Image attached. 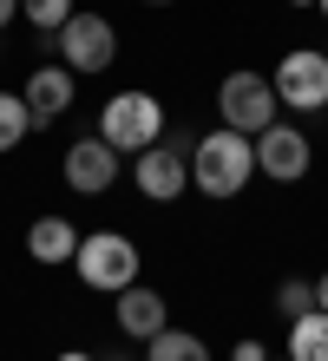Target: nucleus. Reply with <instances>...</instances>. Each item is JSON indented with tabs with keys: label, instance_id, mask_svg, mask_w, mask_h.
<instances>
[{
	"label": "nucleus",
	"instance_id": "1",
	"mask_svg": "<svg viewBox=\"0 0 328 361\" xmlns=\"http://www.w3.org/2000/svg\"><path fill=\"white\" fill-rule=\"evenodd\" d=\"M250 178H256V138L230 132V125H217V132L197 138V152H190V184L204 190V197H236Z\"/></svg>",
	"mask_w": 328,
	"mask_h": 361
},
{
	"label": "nucleus",
	"instance_id": "2",
	"mask_svg": "<svg viewBox=\"0 0 328 361\" xmlns=\"http://www.w3.org/2000/svg\"><path fill=\"white\" fill-rule=\"evenodd\" d=\"M99 138L112 152H151L164 138V105L151 92H112L99 105Z\"/></svg>",
	"mask_w": 328,
	"mask_h": 361
},
{
	"label": "nucleus",
	"instance_id": "3",
	"mask_svg": "<svg viewBox=\"0 0 328 361\" xmlns=\"http://www.w3.org/2000/svg\"><path fill=\"white\" fill-rule=\"evenodd\" d=\"M73 269H79V283H85V289L119 295V289H131V283H138V243H131V237H119V230H92V237H79Z\"/></svg>",
	"mask_w": 328,
	"mask_h": 361
},
{
	"label": "nucleus",
	"instance_id": "4",
	"mask_svg": "<svg viewBox=\"0 0 328 361\" xmlns=\"http://www.w3.org/2000/svg\"><path fill=\"white\" fill-rule=\"evenodd\" d=\"M47 53H59V66L73 73H105L119 59V33L105 13H73L59 33H47Z\"/></svg>",
	"mask_w": 328,
	"mask_h": 361
},
{
	"label": "nucleus",
	"instance_id": "5",
	"mask_svg": "<svg viewBox=\"0 0 328 361\" xmlns=\"http://www.w3.org/2000/svg\"><path fill=\"white\" fill-rule=\"evenodd\" d=\"M276 86L262 73H224V86H217V112H224V125L230 132H243V138H256V132H269L276 125Z\"/></svg>",
	"mask_w": 328,
	"mask_h": 361
},
{
	"label": "nucleus",
	"instance_id": "6",
	"mask_svg": "<svg viewBox=\"0 0 328 361\" xmlns=\"http://www.w3.org/2000/svg\"><path fill=\"white\" fill-rule=\"evenodd\" d=\"M276 99L296 105V112H328V53H315V47L282 53V66H276Z\"/></svg>",
	"mask_w": 328,
	"mask_h": 361
},
{
	"label": "nucleus",
	"instance_id": "7",
	"mask_svg": "<svg viewBox=\"0 0 328 361\" xmlns=\"http://www.w3.org/2000/svg\"><path fill=\"white\" fill-rule=\"evenodd\" d=\"M309 138L296 132V125H269V132H256V171L269 178V184H296V178H309Z\"/></svg>",
	"mask_w": 328,
	"mask_h": 361
},
{
	"label": "nucleus",
	"instance_id": "8",
	"mask_svg": "<svg viewBox=\"0 0 328 361\" xmlns=\"http://www.w3.org/2000/svg\"><path fill=\"white\" fill-rule=\"evenodd\" d=\"M66 184H73L79 197H99V190H112V184H119V152H112L99 132H92V138H79V145H66Z\"/></svg>",
	"mask_w": 328,
	"mask_h": 361
},
{
	"label": "nucleus",
	"instance_id": "9",
	"mask_svg": "<svg viewBox=\"0 0 328 361\" xmlns=\"http://www.w3.org/2000/svg\"><path fill=\"white\" fill-rule=\"evenodd\" d=\"M184 184H190V158L184 152H171L164 138L151 145V152H138V190H145L151 204H178Z\"/></svg>",
	"mask_w": 328,
	"mask_h": 361
},
{
	"label": "nucleus",
	"instance_id": "10",
	"mask_svg": "<svg viewBox=\"0 0 328 361\" xmlns=\"http://www.w3.org/2000/svg\"><path fill=\"white\" fill-rule=\"evenodd\" d=\"M73 66H33V79H27V105H33V125H53V118H66L73 112Z\"/></svg>",
	"mask_w": 328,
	"mask_h": 361
},
{
	"label": "nucleus",
	"instance_id": "11",
	"mask_svg": "<svg viewBox=\"0 0 328 361\" xmlns=\"http://www.w3.org/2000/svg\"><path fill=\"white\" fill-rule=\"evenodd\" d=\"M119 329H125V335H138V342H151L158 329H171V309H164V295H158V289H145V283L119 289Z\"/></svg>",
	"mask_w": 328,
	"mask_h": 361
},
{
	"label": "nucleus",
	"instance_id": "12",
	"mask_svg": "<svg viewBox=\"0 0 328 361\" xmlns=\"http://www.w3.org/2000/svg\"><path fill=\"white\" fill-rule=\"evenodd\" d=\"M27 250H33V263H73V257H79V230H73V217H33Z\"/></svg>",
	"mask_w": 328,
	"mask_h": 361
},
{
	"label": "nucleus",
	"instance_id": "13",
	"mask_svg": "<svg viewBox=\"0 0 328 361\" xmlns=\"http://www.w3.org/2000/svg\"><path fill=\"white\" fill-rule=\"evenodd\" d=\"M289 355L296 361H328V309H309L289 322Z\"/></svg>",
	"mask_w": 328,
	"mask_h": 361
},
{
	"label": "nucleus",
	"instance_id": "14",
	"mask_svg": "<svg viewBox=\"0 0 328 361\" xmlns=\"http://www.w3.org/2000/svg\"><path fill=\"white\" fill-rule=\"evenodd\" d=\"M33 132H40V125H33L27 92H0V152H20Z\"/></svg>",
	"mask_w": 328,
	"mask_h": 361
},
{
	"label": "nucleus",
	"instance_id": "15",
	"mask_svg": "<svg viewBox=\"0 0 328 361\" xmlns=\"http://www.w3.org/2000/svg\"><path fill=\"white\" fill-rule=\"evenodd\" d=\"M145 361H210V348L197 342L190 329H158L145 342Z\"/></svg>",
	"mask_w": 328,
	"mask_h": 361
},
{
	"label": "nucleus",
	"instance_id": "16",
	"mask_svg": "<svg viewBox=\"0 0 328 361\" xmlns=\"http://www.w3.org/2000/svg\"><path fill=\"white\" fill-rule=\"evenodd\" d=\"M20 13H27L40 33H59V27H66V20H73L79 7H73V0H20Z\"/></svg>",
	"mask_w": 328,
	"mask_h": 361
},
{
	"label": "nucleus",
	"instance_id": "17",
	"mask_svg": "<svg viewBox=\"0 0 328 361\" xmlns=\"http://www.w3.org/2000/svg\"><path fill=\"white\" fill-rule=\"evenodd\" d=\"M276 309L289 315V322H296V315H309V309H315V283H302V276H282V283H276Z\"/></svg>",
	"mask_w": 328,
	"mask_h": 361
},
{
	"label": "nucleus",
	"instance_id": "18",
	"mask_svg": "<svg viewBox=\"0 0 328 361\" xmlns=\"http://www.w3.org/2000/svg\"><path fill=\"white\" fill-rule=\"evenodd\" d=\"M230 361H269V348H262V342H236Z\"/></svg>",
	"mask_w": 328,
	"mask_h": 361
},
{
	"label": "nucleus",
	"instance_id": "19",
	"mask_svg": "<svg viewBox=\"0 0 328 361\" xmlns=\"http://www.w3.org/2000/svg\"><path fill=\"white\" fill-rule=\"evenodd\" d=\"M315 309H328V269L315 276Z\"/></svg>",
	"mask_w": 328,
	"mask_h": 361
},
{
	"label": "nucleus",
	"instance_id": "20",
	"mask_svg": "<svg viewBox=\"0 0 328 361\" xmlns=\"http://www.w3.org/2000/svg\"><path fill=\"white\" fill-rule=\"evenodd\" d=\"M20 13V0H0V27H7V20Z\"/></svg>",
	"mask_w": 328,
	"mask_h": 361
},
{
	"label": "nucleus",
	"instance_id": "21",
	"mask_svg": "<svg viewBox=\"0 0 328 361\" xmlns=\"http://www.w3.org/2000/svg\"><path fill=\"white\" fill-rule=\"evenodd\" d=\"M59 361H99V355H79V348H66V355H59Z\"/></svg>",
	"mask_w": 328,
	"mask_h": 361
},
{
	"label": "nucleus",
	"instance_id": "22",
	"mask_svg": "<svg viewBox=\"0 0 328 361\" xmlns=\"http://www.w3.org/2000/svg\"><path fill=\"white\" fill-rule=\"evenodd\" d=\"M99 361H131V355H99Z\"/></svg>",
	"mask_w": 328,
	"mask_h": 361
},
{
	"label": "nucleus",
	"instance_id": "23",
	"mask_svg": "<svg viewBox=\"0 0 328 361\" xmlns=\"http://www.w3.org/2000/svg\"><path fill=\"white\" fill-rule=\"evenodd\" d=\"M145 7H171V0H145Z\"/></svg>",
	"mask_w": 328,
	"mask_h": 361
},
{
	"label": "nucleus",
	"instance_id": "24",
	"mask_svg": "<svg viewBox=\"0 0 328 361\" xmlns=\"http://www.w3.org/2000/svg\"><path fill=\"white\" fill-rule=\"evenodd\" d=\"M296 7H315V0H296Z\"/></svg>",
	"mask_w": 328,
	"mask_h": 361
},
{
	"label": "nucleus",
	"instance_id": "25",
	"mask_svg": "<svg viewBox=\"0 0 328 361\" xmlns=\"http://www.w3.org/2000/svg\"><path fill=\"white\" fill-rule=\"evenodd\" d=\"M315 7H322V13H328V0H315Z\"/></svg>",
	"mask_w": 328,
	"mask_h": 361
},
{
	"label": "nucleus",
	"instance_id": "26",
	"mask_svg": "<svg viewBox=\"0 0 328 361\" xmlns=\"http://www.w3.org/2000/svg\"><path fill=\"white\" fill-rule=\"evenodd\" d=\"M269 361H276V355H269ZM282 361H296V355H282Z\"/></svg>",
	"mask_w": 328,
	"mask_h": 361
}]
</instances>
